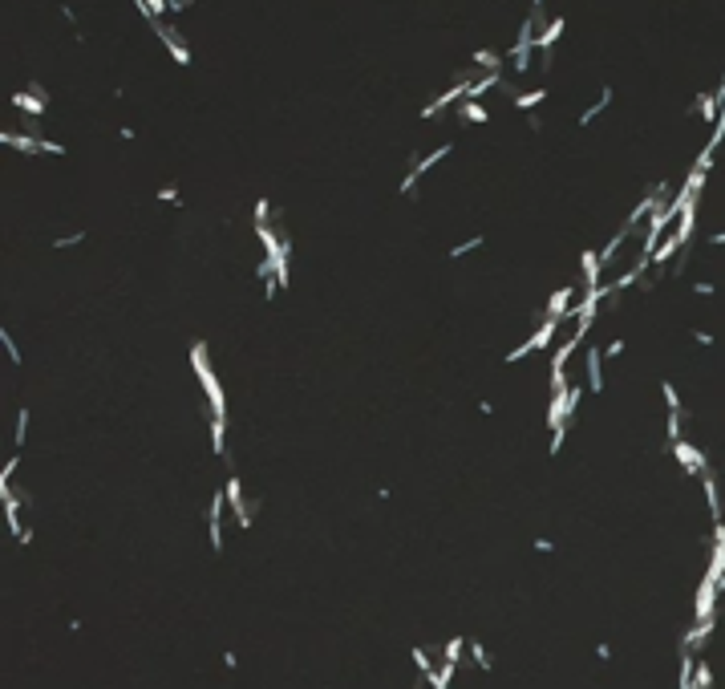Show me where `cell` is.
I'll return each mask as SVG.
<instances>
[{
  "mask_svg": "<svg viewBox=\"0 0 725 689\" xmlns=\"http://www.w3.org/2000/svg\"><path fill=\"white\" fill-rule=\"evenodd\" d=\"M45 106H49V89L41 82H29L25 89L13 94V110H20L25 118H45Z\"/></svg>",
  "mask_w": 725,
  "mask_h": 689,
  "instance_id": "cell-1",
  "label": "cell"
},
{
  "mask_svg": "<svg viewBox=\"0 0 725 689\" xmlns=\"http://www.w3.org/2000/svg\"><path fill=\"white\" fill-rule=\"evenodd\" d=\"M150 29H154V37H159L162 45H166V53H171V61H175V66H191V45L182 41V33H178L175 25H166V20H154Z\"/></svg>",
  "mask_w": 725,
  "mask_h": 689,
  "instance_id": "cell-2",
  "label": "cell"
},
{
  "mask_svg": "<svg viewBox=\"0 0 725 689\" xmlns=\"http://www.w3.org/2000/svg\"><path fill=\"white\" fill-rule=\"evenodd\" d=\"M458 101H466V82L450 85V89H442L430 106H421V118H438L442 110H450V106H458Z\"/></svg>",
  "mask_w": 725,
  "mask_h": 689,
  "instance_id": "cell-3",
  "label": "cell"
},
{
  "mask_svg": "<svg viewBox=\"0 0 725 689\" xmlns=\"http://www.w3.org/2000/svg\"><path fill=\"white\" fill-rule=\"evenodd\" d=\"M564 29H567V20L564 17H551L539 33H535V53L543 57V53H555V45H559V37H564Z\"/></svg>",
  "mask_w": 725,
  "mask_h": 689,
  "instance_id": "cell-4",
  "label": "cell"
},
{
  "mask_svg": "<svg viewBox=\"0 0 725 689\" xmlns=\"http://www.w3.org/2000/svg\"><path fill=\"white\" fill-rule=\"evenodd\" d=\"M693 114L705 122V126H717V118H721V106H717V94H709V89H701L693 98Z\"/></svg>",
  "mask_w": 725,
  "mask_h": 689,
  "instance_id": "cell-5",
  "label": "cell"
},
{
  "mask_svg": "<svg viewBox=\"0 0 725 689\" xmlns=\"http://www.w3.org/2000/svg\"><path fill=\"white\" fill-rule=\"evenodd\" d=\"M458 122H466V126H486L490 122V110H486L483 101H458Z\"/></svg>",
  "mask_w": 725,
  "mask_h": 689,
  "instance_id": "cell-6",
  "label": "cell"
},
{
  "mask_svg": "<svg viewBox=\"0 0 725 689\" xmlns=\"http://www.w3.org/2000/svg\"><path fill=\"white\" fill-rule=\"evenodd\" d=\"M0 142H4V147H13V150H20V154H41V138H37V134L4 130V134H0Z\"/></svg>",
  "mask_w": 725,
  "mask_h": 689,
  "instance_id": "cell-7",
  "label": "cell"
},
{
  "mask_svg": "<svg viewBox=\"0 0 725 689\" xmlns=\"http://www.w3.org/2000/svg\"><path fill=\"white\" fill-rule=\"evenodd\" d=\"M612 85H604V89H600V98L592 101V106H588V110H580V118H576V122H580V126H592V122H596L600 114H604V110H608V106H612Z\"/></svg>",
  "mask_w": 725,
  "mask_h": 689,
  "instance_id": "cell-8",
  "label": "cell"
},
{
  "mask_svg": "<svg viewBox=\"0 0 725 689\" xmlns=\"http://www.w3.org/2000/svg\"><path fill=\"white\" fill-rule=\"evenodd\" d=\"M539 101H547V85H535V89H527V94H515V98H511V106H515V110H523V114H531Z\"/></svg>",
  "mask_w": 725,
  "mask_h": 689,
  "instance_id": "cell-9",
  "label": "cell"
},
{
  "mask_svg": "<svg viewBox=\"0 0 725 689\" xmlns=\"http://www.w3.org/2000/svg\"><path fill=\"white\" fill-rule=\"evenodd\" d=\"M470 61H474L478 69H486V73H502V57L495 49H474V53H470Z\"/></svg>",
  "mask_w": 725,
  "mask_h": 689,
  "instance_id": "cell-10",
  "label": "cell"
},
{
  "mask_svg": "<svg viewBox=\"0 0 725 689\" xmlns=\"http://www.w3.org/2000/svg\"><path fill=\"white\" fill-rule=\"evenodd\" d=\"M146 8H150V25L171 17V0H146Z\"/></svg>",
  "mask_w": 725,
  "mask_h": 689,
  "instance_id": "cell-11",
  "label": "cell"
},
{
  "mask_svg": "<svg viewBox=\"0 0 725 689\" xmlns=\"http://www.w3.org/2000/svg\"><path fill=\"white\" fill-rule=\"evenodd\" d=\"M159 199H162V203H178V187H162Z\"/></svg>",
  "mask_w": 725,
  "mask_h": 689,
  "instance_id": "cell-12",
  "label": "cell"
},
{
  "mask_svg": "<svg viewBox=\"0 0 725 689\" xmlns=\"http://www.w3.org/2000/svg\"><path fill=\"white\" fill-rule=\"evenodd\" d=\"M191 8V0H171V17H178V13H187Z\"/></svg>",
  "mask_w": 725,
  "mask_h": 689,
  "instance_id": "cell-13",
  "label": "cell"
},
{
  "mask_svg": "<svg viewBox=\"0 0 725 689\" xmlns=\"http://www.w3.org/2000/svg\"><path fill=\"white\" fill-rule=\"evenodd\" d=\"M61 17H65V25H78V13H73L69 4H61Z\"/></svg>",
  "mask_w": 725,
  "mask_h": 689,
  "instance_id": "cell-14",
  "label": "cell"
},
{
  "mask_svg": "<svg viewBox=\"0 0 725 689\" xmlns=\"http://www.w3.org/2000/svg\"><path fill=\"white\" fill-rule=\"evenodd\" d=\"M531 13H543V0H531Z\"/></svg>",
  "mask_w": 725,
  "mask_h": 689,
  "instance_id": "cell-15",
  "label": "cell"
}]
</instances>
